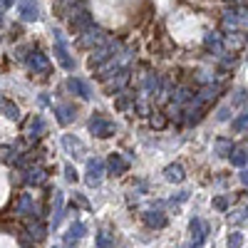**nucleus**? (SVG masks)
<instances>
[{
  "instance_id": "1",
  "label": "nucleus",
  "mask_w": 248,
  "mask_h": 248,
  "mask_svg": "<svg viewBox=\"0 0 248 248\" xmlns=\"http://www.w3.org/2000/svg\"><path fill=\"white\" fill-rule=\"evenodd\" d=\"M117 50H119V43H117V40H107L105 45H99V47L92 52V57H90V67H92V70L102 67L105 62H109L112 57H117Z\"/></svg>"
},
{
  "instance_id": "2",
  "label": "nucleus",
  "mask_w": 248,
  "mask_h": 248,
  "mask_svg": "<svg viewBox=\"0 0 248 248\" xmlns=\"http://www.w3.org/2000/svg\"><path fill=\"white\" fill-rule=\"evenodd\" d=\"M90 132L94 137H99V139H107V137H112L117 132V124L112 119H107V117H102V114H94L90 119Z\"/></svg>"
},
{
  "instance_id": "3",
  "label": "nucleus",
  "mask_w": 248,
  "mask_h": 248,
  "mask_svg": "<svg viewBox=\"0 0 248 248\" xmlns=\"http://www.w3.org/2000/svg\"><path fill=\"white\" fill-rule=\"evenodd\" d=\"M55 57H57V62H60V65L65 67L67 72L75 70V60H72L70 52H67V45H65V37H62V32H55Z\"/></svg>"
},
{
  "instance_id": "4",
  "label": "nucleus",
  "mask_w": 248,
  "mask_h": 248,
  "mask_svg": "<svg viewBox=\"0 0 248 248\" xmlns=\"http://www.w3.org/2000/svg\"><path fill=\"white\" fill-rule=\"evenodd\" d=\"M102 179H105V161L102 159H87V176H85V181H87V186H99L102 184Z\"/></svg>"
},
{
  "instance_id": "5",
  "label": "nucleus",
  "mask_w": 248,
  "mask_h": 248,
  "mask_svg": "<svg viewBox=\"0 0 248 248\" xmlns=\"http://www.w3.org/2000/svg\"><path fill=\"white\" fill-rule=\"evenodd\" d=\"M107 43V37H105V32H102L99 28H90V30H85V32H79V40H77V45L79 47H92V45H105Z\"/></svg>"
},
{
  "instance_id": "6",
  "label": "nucleus",
  "mask_w": 248,
  "mask_h": 248,
  "mask_svg": "<svg viewBox=\"0 0 248 248\" xmlns=\"http://www.w3.org/2000/svg\"><path fill=\"white\" fill-rule=\"evenodd\" d=\"M17 13H20V20H23V23H35V20L40 17V8H37L35 0H20Z\"/></svg>"
},
{
  "instance_id": "7",
  "label": "nucleus",
  "mask_w": 248,
  "mask_h": 248,
  "mask_svg": "<svg viewBox=\"0 0 248 248\" xmlns=\"http://www.w3.org/2000/svg\"><path fill=\"white\" fill-rule=\"evenodd\" d=\"M189 229H191V248H201L206 236H209V226H206L201 218H194Z\"/></svg>"
},
{
  "instance_id": "8",
  "label": "nucleus",
  "mask_w": 248,
  "mask_h": 248,
  "mask_svg": "<svg viewBox=\"0 0 248 248\" xmlns=\"http://www.w3.org/2000/svg\"><path fill=\"white\" fill-rule=\"evenodd\" d=\"M28 67H30L32 72H40V75H47V72L52 70L50 60H47L43 52H30V55H28Z\"/></svg>"
},
{
  "instance_id": "9",
  "label": "nucleus",
  "mask_w": 248,
  "mask_h": 248,
  "mask_svg": "<svg viewBox=\"0 0 248 248\" xmlns=\"http://www.w3.org/2000/svg\"><path fill=\"white\" fill-rule=\"evenodd\" d=\"M127 82H129V72H127V70H119L117 77H112L109 82H105V92H107V94H119Z\"/></svg>"
},
{
  "instance_id": "10",
  "label": "nucleus",
  "mask_w": 248,
  "mask_h": 248,
  "mask_svg": "<svg viewBox=\"0 0 248 248\" xmlns=\"http://www.w3.org/2000/svg\"><path fill=\"white\" fill-rule=\"evenodd\" d=\"M67 90L75 92V94L82 97V99H90V97H92V87L87 85L85 79H79V77H70V79H67Z\"/></svg>"
},
{
  "instance_id": "11",
  "label": "nucleus",
  "mask_w": 248,
  "mask_h": 248,
  "mask_svg": "<svg viewBox=\"0 0 248 248\" xmlns=\"http://www.w3.org/2000/svg\"><path fill=\"white\" fill-rule=\"evenodd\" d=\"M62 216H65V194L55 189V209H52V223H50L52 229H57L62 223Z\"/></svg>"
},
{
  "instance_id": "12",
  "label": "nucleus",
  "mask_w": 248,
  "mask_h": 248,
  "mask_svg": "<svg viewBox=\"0 0 248 248\" xmlns=\"http://www.w3.org/2000/svg\"><path fill=\"white\" fill-rule=\"evenodd\" d=\"M107 169H109V174L119 176V174H124V171L129 169V161L124 159L122 154H109V159H107Z\"/></svg>"
},
{
  "instance_id": "13",
  "label": "nucleus",
  "mask_w": 248,
  "mask_h": 248,
  "mask_svg": "<svg viewBox=\"0 0 248 248\" xmlns=\"http://www.w3.org/2000/svg\"><path fill=\"white\" fill-rule=\"evenodd\" d=\"M55 114H57V122L62 124V127H67V124L75 122L77 109H75L72 105H57V107H55Z\"/></svg>"
},
{
  "instance_id": "14",
  "label": "nucleus",
  "mask_w": 248,
  "mask_h": 248,
  "mask_svg": "<svg viewBox=\"0 0 248 248\" xmlns=\"http://www.w3.org/2000/svg\"><path fill=\"white\" fill-rule=\"evenodd\" d=\"M62 147H65L67 154H72V156L85 154V144H82L77 137H72V134H65V137H62Z\"/></svg>"
},
{
  "instance_id": "15",
  "label": "nucleus",
  "mask_w": 248,
  "mask_h": 248,
  "mask_svg": "<svg viewBox=\"0 0 248 248\" xmlns=\"http://www.w3.org/2000/svg\"><path fill=\"white\" fill-rule=\"evenodd\" d=\"M82 236H85V223H72L70 229H67V233H65V238H62V243H67V246H75Z\"/></svg>"
},
{
  "instance_id": "16",
  "label": "nucleus",
  "mask_w": 248,
  "mask_h": 248,
  "mask_svg": "<svg viewBox=\"0 0 248 248\" xmlns=\"http://www.w3.org/2000/svg\"><path fill=\"white\" fill-rule=\"evenodd\" d=\"M70 25H72L75 32H85V30H90L94 23H92V15H90V13H79V15L72 17V23H70Z\"/></svg>"
},
{
  "instance_id": "17",
  "label": "nucleus",
  "mask_w": 248,
  "mask_h": 248,
  "mask_svg": "<svg viewBox=\"0 0 248 248\" xmlns=\"http://www.w3.org/2000/svg\"><path fill=\"white\" fill-rule=\"evenodd\" d=\"M203 45H206V50H211L214 55H223V43H221V35L218 32H209V35H206Z\"/></svg>"
},
{
  "instance_id": "18",
  "label": "nucleus",
  "mask_w": 248,
  "mask_h": 248,
  "mask_svg": "<svg viewBox=\"0 0 248 248\" xmlns=\"http://www.w3.org/2000/svg\"><path fill=\"white\" fill-rule=\"evenodd\" d=\"M144 223L152 226V229H164V226H167V216L161 211H147L144 214Z\"/></svg>"
},
{
  "instance_id": "19",
  "label": "nucleus",
  "mask_w": 248,
  "mask_h": 248,
  "mask_svg": "<svg viewBox=\"0 0 248 248\" xmlns=\"http://www.w3.org/2000/svg\"><path fill=\"white\" fill-rule=\"evenodd\" d=\"M164 179H167L169 184H181L184 181V169L179 167V164H169V167L164 169Z\"/></svg>"
},
{
  "instance_id": "20",
  "label": "nucleus",
  "mask_w": 248,
  "mask_h": 248,
  "mask_svg": "<svg viewBox=\"0 0 248 248\" xmlns=\"http://www.w3.org/2000/svg\"><path fill=\"white\" fill-rule=\"evenodd\" d=\"M246 43H248V35H246V32H231V35H229V40H226V45H229L233 52H236V50H241Z\"/></svg>"
},
{
  "instance_id": "21",
  "label": "nucleus",
  "mask_w": 248,
  "mask_h": 248,
  "mask_svg": "<svg viewBox=\"0 0 248 248\" xmlns=\"http://www.w3.org/2000/svg\"><path fill=\"white\" fill-rule=\"evenodd\" d=\"M30 209H32V199H30V194H23V196H20V201H17L15 214L25 216V214H30Z\"/></svg>"
},
{
  "instance_id": "22",
  "label": "nucleus",
  "mask_w": 248,
  "mask_h": 248,
  "mask_svg": "<svg viewBox=\"0 0 248 248\" xmlns=\"http://www.w3.org/2000/svg\"><path fill=\"white\" fill-rule=\"evenodd\" d=\"M28 233H30V238L40 241V238H45V226L40 223V221H35V223H30V226H28Z\"/></svg>"
},
{
  "instance_id": "23",
  "label": "nucleus",
  "mask_w": 248,
  "mask_h": 248,
  "mask_svg": "<svg viewBox=\"0 0 248 248\" xmlns=\"http://www.w3.org/2000/svg\"><path fill=\"white\" fill-rule=\"evenodd\" d=\"M0 109H3V114H5V117H10V119H17V117H20V109L13 105V102H8V99L0 102Z\"/></svg>"
},
{
  "instance_id": "24",
  "label": "nucleus",
  "mask_w": 248,
  "mask_h": 248,
  "mask_svg": "<svg viewBox=\"0 0 248 248\" xmlns=\"http://www.w3.org/2000/svg\"><path fill=\"white\" fill-rule=\"evenodd\" d=\"M25 181L32 186V184H43L45 181V171L43 169H30L28 171V176H25Z\"/></svg>"
},
{
  "instance_id": "25",
  "label": "nucleus",
  "mask_w": 248,
  "mask_h": 248,
  "mask_svg": "<svg viewBox=\"0 0 248 248\" xmlns=\"http://www.w3.org/2000/svg\"><path fill=\"white\" fill-rule=\"evenodd\" d=\"M216 152H218L221 156H226V154H233V144H231L229 139H216Z\"/></svg>"
},
{
  "instance_id": "26",
  "label": "nucleus",
  "mask_w": 248,
  "mask_h": 248,
  "mask_svg": "<svg viewBox=\"0 0 248 248\" xmlns=\"http://www.w3.org/2000/svg\"><path fill=\"white\" fill-rule=\"evenodd\" d=\"M112 246H114V238H112V233L102 231V233L97 236V248H112Z\"/></svg>"
},
{
  "instance_id": "27",
  "label": "nucleus",
  "mask_w": 248,
  "mask_h": 248,
  "mask_svg": "<svg viewBox=\"0 0 248 248\" xmlns=\"http://www.w3.org/2000/svg\"><path fill=\"white\" fill-rule=\"evenodd\" d=\"M231 164H233V167H238V169H243L246 164H248V154H243V152L231 154Z\"/></svg>"
},
{
  "instance_id": "28",
  "label": "nucleus",
  "mask_w": 248,
  "mask_h": 248,
  "mask_svg": "<svg viewBox=\"0 0 248 248\" xmlns=\"http://www.w3.org/2000/svg\"><path fill=\"white\" fill-rule=\"evenodd\" d=\"M248 129V112H243L238 119H233V132H243Z\"/></svg>"
},
{
  "instance_id": "29",
  "label": "nucleus",
  "mask_w": 248,
  "mask_h": 248,
  "mask_svg": "<svg viewBox=\"0 0 248 248\" xmlns=\"http://www.w3.org/2000/svg\"><path fill=\"white\" fill-rule=\"evenodd\" d=\"M243 246V236L238 233V231H233L231 236H229V248H241Z\"/></svg>"
},
{
  "instance_id": "30",
  "label": "nucleus",
  "mask_w": 248,
  "mask_h": 248,
  "mask_svg": "<svg viewBox=\"0 0 248 248\" xmlns=\"http://www.w3.org/2000/svg\"><path fill=\"white\" fill-rule=\"evenodd\" d=\"M214 206H216L218 211H226V209H229V199H226V196H216L214 199Z\"/></svg>"
},
{
  "instance_id": "31",
  "label": "nucleus",
  "mask_w": 248,
  "mask_h": 248,
  "mask_svg": "<svg viewBox=\"0 0 248 248\" xmlns=\"http://www.w3.org/2000/svg\"><path fill=\"white\" fill-rule=\"evenodd\" d=\"M147 90H149V92H152V90H154V92L159 90V77H156V75H149V77H147Z\"/></svg>"
},
{
  "instance_id": "32",
  "label": "nucleus",
  "mask_w": 248,
  "mask_h": 248,
  "mask_svg": "<svg viewBox=\"0 0 248 248\" xmlns=\"http://www.w3.org/2000/svg\"><path fill=\"white\" fill-rule=\"evenodd\" d=\"M65 176H67V181H77V171L72 169V164H67V167H65Z\"/></svg>"
},
{
  "instance_id": "33",
  "label": "nucleus",
  "mask_w": 248,
  "mask_h": 248,
  "mask_svg": "<svg viewBox=\"0 0 248 248\" xmlns=\"http://www.w3.org/2000/svg\"><path fill=\"white\" fill-rule=\"evenodd\" d=\"M127 105H129V99H127V97H119V99H117V107H119V109H124Z\"/></svg>"
},
{
  "instance_id": "34",
  "label": "nucleus",
  "mask_w": 248,
  "mask_h": 248,
  "mask_svg": "<svg viewBox=\"0 0 248 248\" xmlns=\"http://www.w3.org/2000/svg\"><path fill=\"white\" fill-rule=\"evenodd\" d=\"M13 5H15V0H0V8H3V10H8Z\"/></svg>"
},
{
  "instance_id": "35",
  "label": "nucleus",
  "mask_w": 248,
  "mask_h": 248,
  "mask_svg": "<svg viewBox=\"0 0 248 248\" xmlns=\"http://www.w3.org/2000/svg\"><path fill=\"white\" fill-rule=\"evenodd\" d=\"M241 184L248 186V169H241Z\"/></svg>"
},
{
  "instance_id": "36",
  "label": "nucleus",
  "mask_w": 248,
  "mask_h": 248,
  "mask_svg": "<svg viewBox=\"0 0 248 248\" xmlns=\"http://www.w3.org/2000/svg\"><path fill=\"white\" fill-rule=\"evenodd\" d=\"M55 248H75V246H67V243H60V246H55Z\"/></svg>"
},
{
  "instance_id": "37",
  "label": "nucleus",
  "mask_w": 248,
  "mask_h": 248,
  "mask_svg": "<svg viewBox=\"0 0 248 248\" xmlns=\"http://www.w3.org/2000/svg\"><path fill=\"white\" fill-rule=\"evenodd\" d=\"M226 3H238V0H226Z\"/></svg>"
},
{
  "instance_id": "38",
  "label": "nucleus",
  "mask_w": 248,
  "mask_h": 248,
  "mask_svg": "<svg viewBox=\"0 0 248 248\" xmlns=\"http://www.w3.org/2000/svg\"><path fill=\"white\" fill-rule=\"evenodd\" d=\"M0 20H3V8H0Z\"/></svg>"
},
{
  "instance_id": "39",
  "label": "nucleus",
  "mask_w": 248,
  "mask_h": 248,
  "mask_svg": "<svg viewBox=\"0 0 248 248\" xmlns=\"http://www.w3.org/2000/svg\"><path fill=\"white\" fill-rule=\"evenodd\" d=\"M246 218H248V216H246Z\"/></svg>"
}]
</instances>
